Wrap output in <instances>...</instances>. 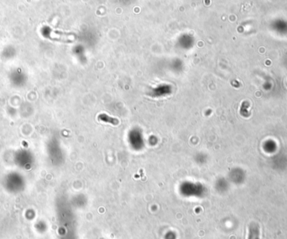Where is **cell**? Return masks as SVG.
<instances>
[{"instance_id": "6da1fadb", "label": "cell", "mask_w": 287, "mask_h": 239, "mask_svg": "<svg viewBox=\"0 0 287 239\" xmlns=\"http://www.w3.org/2000/svg\"><path fill=\"white\" fill-rule=\"evenodd\" d=\"M98 118L99 121L101 122H108V123H111L113 125H117L118 123V120L117 118H113V117H111L108 116L107 114L105 113H100L98 115Z\"/></svg>"}]
</instances>
